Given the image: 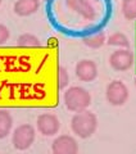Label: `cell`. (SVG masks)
<instances>
[{"mask_svg":"<svg viewBox=\"0 0 136 154\" xmlns=\"http://www.w3.org/2000/svg\"><path fill=\"white\" fill-rule=\"evenodd\" d=\"M72 132L81 139H87L93 135L98 128V118L94 113L89 110L77 112L71 119Z\"/></svg>","mask_w":136,"mask_h":154,"instance_id":"cell-1","label":"cell"},{"mask_svg":"<svg viewBox=\"0 0 136 154\" xmlns=\"http://www.w3.org/2000/svg\"><path fill=\"white\" fill-rule=\"evenodd\" d=\"M63 100L68 110L77 113L89 108V105L91 104V95L81 86H72L64 93Z\"/></svg>","mask_w":136,"mask_h":154,"instance_id":"cell-2","label":"cell"},{"mask_svg":"<svg viewBox=\"0 0 136 154\" xmlns=\"http://www.w3.org/2000/svg\"><path fill=\"white\" fill-rule=\"evenodd\" d=\"M36 131L31 125H21L12 135V144L17 150H26L35 141Z\"/></svg>","mask_w":136,"mask_h":154,"instance_id":"cell-3","label":"cell"},{"mask_svg":"<svg viewBox=\"0 0 136 154\" xmlns=\"http://www.w3.org/2000/svg\"><path fill=\"white\" fill-rule=\"evenodd\" d=\"M130 96L128 89L122 81L114 80L109 82V85L107 86L105 89V98L107 102L110 105H114V107H121L127 102Z\"/></svg>","mask_w":136,"mask_h":154,"instance_id":"cell-4","label":"cell"},{"mask_svg":"<svg viewBox=\"0 0 136 154\" xmlns=\"http://www.w3.org/2000/svg\"><path fill=\"white\" fill-rule=\"evenodd\" d=\"M135 63V57L128 49H118L109 57V64L114 71H128Z\"/></svg>","mask_w":136,"mask_h":154,"instance_id":"cell-5","label":"cell"},{"mask_svg":"<svg viewBox=\"0 0 136 154\" xmlns=\"http://www.w3.org/2000/svg\"><path fill=\"white\" fill-rule=\"evenodd\" d=\"M37 131L44 136H54L60 128V121L55 114L44 113L37 117Z\"/></svg>","mask_w":136,"mask_h":154,"instance_id":"cell-6","label":"cell"},{"mask_svg":"<svg viewBox=\"0 0 136 154\" xmlns=\"http://www.w3.org/2000/svg\"><path fill=\"white\" fill-rule=\"evenodd\" d=\"M51 150L54 154H76L79 152V144L76 139L70 135H60L51 144Z\"/></svg>","mask_w":136,"mask_h":154,"instance_id":"cell-7","label":"cell"},{"mask_svg":"<svg viewBox=\"0 0 136 154\" xmlns=\"http://www.w3.org/2000/svg\"><path fill=\"white\" fill-rule=\"evenodd\" d=\"M76 76L82 82H91L98 76V66L90 59H82L76 64Z\"/></svg>","mask_w":136,"mask_h":154,"instance_id":"cell-8","label":"cell"},{"mask_svg":"<svg viewBox=\"0 0 136 154\" xmlns=\"http://www.w3.org/2000/svg\"><path fill=\"white\" fill-rule=\"evenodd\" d=\"M66 3L68 8L76 13H79L86 21H93L96 17V12L94 11L93 5L86 0H66Z\"/></svg>","mask_w":136,"mask_h":154,"instance_id":"cell-9","label":"cell"},{"mask_svg":"<svg viewBox=\"0 0 136 154\" xmlns=\"http://www.w3.org/2000/svg\"><path fill=\"white\" fill-rule=\"evenodd\" d=\"M40 8V0H17L13 11L19 17H28L36 13Z\"/></svg>","mask_w":136,"mask_h":154,"instance_id":"cell-10","label":"cell"},{"mask_svg":"<svg viewBox=\"0 0 136 154\" xmlns=\"http://www.w3.org/2000/svg\"><path fill=\"white\" fill-rule=\"evenodd\" d=\"M13 118L7 110H0V139L7 137L12 131Z\"/></svg>","mask_w":136,"mask_h":154,"instance_id":"cell-11","label":"cell"},{"mask_svg":"<svg viewBox=\"0 0 136 154\" xmlns=\"http://www.w3.org/2000/svg\"><path fill=\"white\" fill-rule=\"evenodd\" d=\"M107 42L110 45V46H117V48H125V49H127V48L130 46V41L127 36L125 35V33L122 32H114L112 33V35L108 37V40H107Z\"/></svg>","mask_w":136,"mask_h":154,"instance_id":"cell-12","label":"cell"},{"mask_svg":"<svg viewBox=\"0 0 136 154\" xmlns=\"http://www.w3.org/2000/svg\"><path fill=\"white\" fill-rule=\"evenodd\" d=\"M17 45L19 48H40L41 42L39 40V37L31 33H23L18 37V42Z\"/></svg>","mask_w":136,"mask_h":154,"instance_id":"cell-13","label":"cell"},{"mask_svg":"<svg viewBox=\"0 0 136 154\" xmlns=\"http://www.w3.org/2000/svg\"><path fill=\"white\" fill-rule=\"evenodd\" d=\"M107 42V38L103 32H99V33H95V35H91L89 37H85L84 38V44L86 46L91 48V49H99Z\"/></svg>","mask_w":136,"mask_h":154,"instance_id":"cell-14","label":"cell"},{"mask_svg":"<svg viewBox=\"0 0 136 154\" xmlns=\"http://www.w3.org/2000/svg\"><path fill=\"white\" fill-rule=\"evenodd\" d=\"M121 11L126 19L128 21L136 19V0H122Z\"/></svg>","mask_w":136,"mask_h":154,"instance_id":"cell-15","label":"cell"},{"mask_svg":"<svg viewBox=\"0 0 136 154\" xmlns=\"http://www.w3.org/2000/svg\"><path fill=\"white\" fill-rule=\"evenodd\" d=\"M68 84H70V75L64 67H59L58 68V85L60 89H64L68 86Z\"/></svg>","mask_w":136,"mask_h":154,"instance_id":"cell-16","label":"cell"},{"mask_svg":"<svg viewBox=\"0 0 136 154\" xmlns=\"http://www.w3.org/2000/svg\"><path fill=\"white\" fill-rule=\"evenodd\" d=\"M9 36H11L9 28L7 26H4V25L0 23V45L4 44V42H5L8 38H9Z\"/></svg>","mask_w":136,"mask_h":154,"instance_id":"cell-17","label":"cell"},{"mask_svg":"<svg viewBox=\"0 0 136 154\" xmlns=\"http://www.w3.org/2000/svg\"><path fill=\"white\" fill-rule=\"evenodd\" d=\"M135 86H136V79H135Z\"/></svg>","mask_w":136,"mask_h":154,"instance_id":"cell-18","label":"cell"},{"mask_svg":"<svg viewBox=\"0 0 136 154\" xmlns=\"http://www.w3.org/2000/svg\"><path fill=\"white\" fill-rule=\"evenodd\" d=\"M0 4H2V0H0Z\"/></svg>","mask_w":136,"mask_h":154,"instance_id":"cell-19","label":"cell"}]
</instances>
